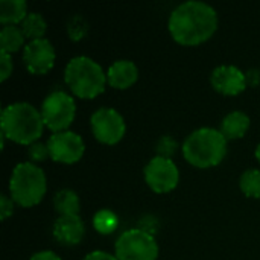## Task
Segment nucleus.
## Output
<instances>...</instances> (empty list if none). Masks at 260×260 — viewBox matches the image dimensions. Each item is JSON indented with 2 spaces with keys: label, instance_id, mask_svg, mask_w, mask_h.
<instances>
[{
  "label": "nucleus",
  "instance_id": "f03ea898",
  "mask_svg": "<svg viewBox=\"0 0 260 260\" xmlns=\"http://www.w3.org/2000/svg\"><path fill=\"white\" fill-rule=\"evenodd\" d=\"M2 134L20 145L35 143L44 129L41 111L27 102L9 104L2 111Z\"/></svg>",
  "mask_w": 260,
  "mask_h": 260
},
{
  "label": "nucleus",
  "instance_id": "6e6552de",
  "mask_svg": "<svg viewBox=\"0 0 260 260\" xmlns=\"http://www.w3.org/2000/svg\"><path fill=\"white\" fill-rule=\"evenodd\" d=\"M91 129L94 137L105 145H116L125 136V119L114 108H99L91 114Z\"/></svg>",
  "mask_w": 260,
  "mask_h": 260
},
{
  "label": "nucleus",
  "instance_id": "f3484780",
  "mask_svg": "<svg viewBox=\"0 0 260 260\" xmlns=\"http://www.w3.org/2000/svg\"><path fill=\"white\" fill-rule=\"evenodd\" d=\"M53 206H55V210L59 213V216H73L79 213L81 203H79V197L76 195V192L70 189H62L55 193Z\"/></svg>",
  "mask_w": 260,
  "mask_h": 260
},
{
  "label": "nucleus",
  "instance_id": "7ed1b4c3",
  "mask_svg": "<svg viewBox=\"0 0 260 260\" xmlns=\"http://www.w3.org/2000/svg\"><path fill=\"white\" fill-rule=\"evenodd\" d=\"M183 154L184 158L197 168L216 166L227 154V139L219 129L200 128L184 140Z\"/></svg>",
  "mask_w": 260,
  "mask_h": 260
},
{
  "label": "nucleus",
  "instance_id": "b1692460",
  "mask_svg": "<svg viewBox=\"0 0 260 260\" xmlns=\"http://www.w3.org/2000/svg\"><path fill=\"white\" fill-rule=\"evenodd\" d=\"M29 157L32 161H44L46 158H49L50 152H49L47 143H41V142L32 143L29 146Z\"/></svg>",
  "mask_w": 260,
  "mask_h": 260
},
{
  "label": "nucleus",
  "instance_id": "0eeeda50",
  "mask_svg": "<svg viewBox=\"0 0 260 260\" xmlns=\"http://www.w3.org/2000/svg\"><path fill=\"white\" fill-rule=\"evenodd\" d=\"M116 257L119 260H157L158 244L146 230L131 229L117 238Z\"/></svg>",
  "mask_w": 260,
  "mask_h": 260
},
{
  "label": "nucleus",
  "instance_id": "4be33fe9",
  "mask_svg": "<svg viewBox=\"0 0 260 260\" xmlns=\"http://www.w3.org/2000/svg\"><path fill=\"white\" fill-rule=\"evenodd\" d=\"M87 29H88V24L81 15L72 17L67 24V30H69V35L72 40H81L87 34Z\"/></svg>",
  "mask_w": 260,
  "mask_h": 260
},
{
  "label": "nucleus",
  "instance_id": "f8f14e48",
  "mask_svg": "<svg viewBox=\"0 0 260 260\" xmlns=\"http://www.w3.org/2000/svg\"><path fill=\"white\" fill-rule=\"evenodd\" d=\"M212 85L225 96H236L247 87V75L236 66H219L212 72Z\"/></svg>",
  "mask_w": 260,
  "mask_h": 260
},
{
  "label": "nucleus",
  "instance_id": "dca6fc26",
  "mask_svg": "<svg viewBox=\"0 0 260 260\" xmlns=\"http://www.w3.org/2000/svg\"><path fill=\"white\" fill-rule=\"evenodd\" d=\"M24 0H2L0 2V21L5 26L21 23L29 12Z\"/></svg>",
  "mask_w": 260,
  "mask_h": 260
},
{
  "label": "nucleus",
  "instance_id": "9d476101",
  "mask_svg": "<svg viewBox=\"0 0 260 260\" xmlns=\"http://www.w3.org/2000/svg\"><path fill=\"white\" fill-rule=\"evenodd\" d=\"M47 146L50 158L53 161L66 165L76 163L85 151L82 137L73 131H61L52 134L50 139L47 140Z\"/></svg>",
  "mask_w": 260,
  "mask_h": 260
},
{
  "label": "nucleus",
  "instance_id": "c85d7f7f",
  "mask_svg": "<svg viewBox=\"0 0 260 260\" xmlns=\"http://www.w3.org/2000/svg\"><path fill=\"white\" fill-rule=\"evenodd\" d=\"M247 75V84L250 82L251 85H259L260 84V72L259 70H250Z\"/></svg>",
  "mask_w": 260,
  "mask_h": 260
},
{
  "label": "nucleus",
  "instance_id": "6ab92c4d",
  "mask_svg": "<svg viewBox=\"0 0 260 260\" xmlns=\"http://www.w3.org/2000/svg\"><path fill=\"white\" fill-rule=\"evenodd\" d=\"M20 24H21L20 27H21L24 37L30 38V41L43 38V35L47 30V23H46L44 17L38 12H29Z\"/></svg>",
  "mask_w": 260,
  "mask_h": 260
},
{
  "label": "nucleus",
  "instance_id": "393cba45",
  "mask_svg": "<svg viewBox=\"0 0 260 260\" xmlns=\"http://www.w3.org/2000/svg\"><path fill=\"white\" fill-rule=\"evenodd\" d=\"M12 73V61H11V55L0 52V79L6 81L9 78V75Z\"/></svg>",
  "mask_w": 260,
  "mask_h": 260
},
{
  "label": "nucleus",
  "instance_id": "cd10ccee",
  "mask_svg": "<svg viewBox=\"0 0 260 260\" xmlns=\"http://www.w3.org/2000/svg\"><path fill=\"white\" fill-rule=\"evenodd\" d=\"M30 260H61V257L56 256L53 251H40V253H35Z\"/></svg>",
  "mask_w": 260,
  "mask_h": 260
},
{
  "label": "nucleus",
  "instance_id": "f257e3e1",
  "mask_svg": "<svg viewBox=\"0 0 260 260\" xmlns=\"http://www.w3.org/2000/svg\"><path fill=\"white\" fill-rule=\"evenodd\" d=\"M218 27L216 11L204 2H184L169 17V32L183 46H195L209 40Z\"/></svg>",
  "mask_w": 260,
  "mask_h": 260
},
{
  "label": "nucleus",
  "instance_id": "ddd939ff",
  "mask_svg": "<svg viewBox=\"0 0 260 260\" xmlns=\"http://www.w3.org/2000/svg\"><path fill=\"white\" fill-rule=\"evenodd\" d=\"M85 235V225L79 215L59 216L53 224V236L62 245H76Z\"/></svg>",
  "mask_w": 260,
  "mask_h": 260
},
{
  "label": "nucleus",
  "instance_id": "423d86ee",
  "mask_svg": "<svg viewBox=\"0 0 260 260\" xmlns=\"http://www.w3.org/2000/svg\"><path fill=\"white\" fill-rule=\"evenodd\" d=\"M75 116H76V104L73 98L62 90H55L49 93L43 101L41 117L44 126L53 131V134L67 131V128L75 120Z\"/></svg>",
  "mask_w": 260,
  "mask_h": 260
},
{
  "label": "nucleus",
  "instance_id": "a878e982",
  "mask_svg": "<svg viewBox=\"0 0 260 260\" xmlns=\"http://www.w3.org/2000/svg\"><path fill=\"white\" fill-rule=\"evenodd\" d=\"M14 212V200L12 198H8L5 193L0 197V216H2V221L8 219Z\"/></svg>",
  "mask_w": 260,
  "mask_h": 260
},
{
  "label": "nucleus",
  "instance_id": "1a4fd4ad",
  "mask_svg": "<svg viewBox=\"0 0 260 260\" xmlns=\"http://www.w3.org/2000/svg\"><path fill=\"white\" fill-rule=\"evenodd\" d=\"M145 180L154 192L166 193L177 187L180 172L172 158L157 155L145 166Z\"/></svg>",
  "mask_w": 260,
  "mask_h": 260
},
{
  "label": "nucleus",
  "instance_id": "4468645a",
  "mask_svg": "<svg viewBox=\"0 0 260 260\" xmlns=\"http://www.w3.org/2000/svg\"><path fill=\"white\" fill-rule=\"evenodd\" d=\"M137 78H139V69L129 59L114 61L107 72V82L113 88H119V90L131 87L137 81Z\"/></svg>",
  "mask_w": 260,
  "mask_h": 260
},
{
  "label": "nucleus",
  "instance_id": "20e7f679",
  "mask_svg": "<svg viewBox=\"0 0 260 260\" xmlns=\"http://www.w3.org/2000/svg\"><path fill=\"white\" fill-rule=\"evenodd\" d=\"M64 78L73 94L82 99H93L105 90L107 73L90 56H75L66 66Z\"/></svg>",
  "mask_w": 260,
  "mask_h": 260
},
{
  "label": "nucleus",
  "instance_id": "bb28decb",
  "mask_svg": "<svg viewBox=\"0 0 260 260\" xmlns=\"http://www.w3.org/2000/svg\"><path fill=\"white\" fill-rule=\"evenodd\" d=\"M84 260H119L116 256H113V254H110V253H107V251H91V253H88Z\"/></svg>",
  "mask_w": 260,
  "mask_h": 260
},
{
  "label": "nucleus",
  "instance_id": "9b49d317",
  "mask_svg": "<svg viewBox=\"0 0 260 260\" xmlns=\"http://www.w3.org/2000/svg\"><path fill=\"white\" fill-rule=\"evenodd\" d=\"M55 58V49L52 43L46 38L29 41L23 50V61L26 64V69L34 75L47 73L53 67Z\"/></svg>",
  "mask_w": 260,
  "mask_h": 260
},
{
  "label": "nucleus",
  "instance_id": "412c9836",
  "mask_svg": "<svg viewBox=\"0 0 260 260\" xmlns=\"http://www.w3.org/2000/svg\"><path fill=\"white\" fill-rule=\"evenodd\" d=\"M241 190L250 198H260V171L248 169L241 175L239 180Z\"/></svg>",
  "mask_w": 260,
  "mask_h": 260
},
{
  "label": "nucleus",
  "instance_id": "c756f323",
  "mask_svg": "<svg viewBox=\"0 0 260 260\" xmlns=\"http://www.w3.org/2000/svg\"><path fill=\"white\" fill-rule=\"evenodd\" d=\"M256 158L260 161V143L257 145V148H256Z\"/></svg>",
  "mask_w": 260,
  "mask_h": 260
},
{
  "label": "nucleus",
  "instance_id": "a211bd4d",
  "mask_svg": "<svg viewBox=\"0 0 260 260\" xmlns=\"http://www.w3.org/2000/svg\"><path fill=\"white\" fill-rule=\"evenodd\" d=\"M24 34L21 30V27H17L15 24H9V26H3L2 32H0V52L5 53H12L17 52L23 43H24Z\"/></svg>",
  "mask_w": 260,
  "mask_h": 260
},
{
  "label": "nucleus",
  "instance_id": "5701e85b",
  "mask_svg": "<svg viewBox=\"0 0 260 260\" xmlns=\"http://www.w3.org/2000/svg\"><path fill=\"white\" fill-rule=\"evenodd\" d=\"M177 148H178V143H177V140H175L174 137H171V136H163V137L158 140V143H157V154H158V157L171 158V157L175 154Z\"/></svg>",
  "mask_w": 260,
  "mask_h": 260
},
{
  "label": "nucleus",
  "instance_id": "39448f33",
  "mask_svg": "<svg viewBox=\"0 0 260 260\" xmlns=\"http://www.w3.org/2000/svg\"><path fill=\"white\" fill-rule=\"evenodd\" d=\"M46 189V175L35 163L23 161L14 168L9 180V192L14 203L21 207H32L43 200Z\"/></svg>",
  "mask_w": 260,
  "mask_h": 260
},
{
  "label": "nucleus",
  "instance_id": "aec40b11",
  "mask_svg": "<svg viewBox=\"0 0 260 260\" xmlns=\"http://www.w3.org/2000/svg\"><path fill=\"white\" fill-rule=\"evenodd\" d=\"M119 225V218L114 212L108 209H102L94 213L93 216V227L101 235H110L113 233Z\"/></svg>",
  "mask_w": 260,
  "mask_h": 260
},
{
  "label": "nucleus",
  "instance_id": "2eb2a0df",
  "mask_svg": "<svg viewBox=\"0 0 260 260\" xmlns=\"http://www.w3.org/2000/svg\"><path fill=\"white\" fill-rule=\"evenodd\" d=\"M248 128H250V117L244 111L229 113L221 123V133L227 140H236L244 137Z\"/></svg>",
  "mask_w": 260,
  "mask_h": 260
}]
</instances>
